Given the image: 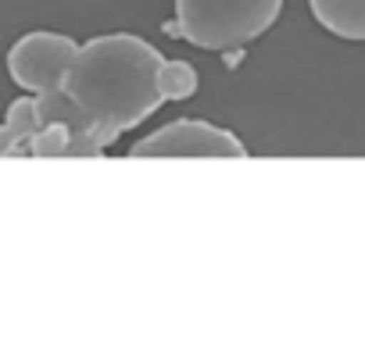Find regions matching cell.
I'll use <instances>...</instances> for the list:
<instances>
[{
	"label": "cell",
	"mask_w": 365,
	"mask_h": 357,
	"mask_svg": "<svg viewBox=\"0 0 365 357\" xmlns=\"http://www.w3.org/2000/svg\"><path fill=\"white\" fill-rule=\"evenodd\" d=\"M129 157H201V161H244L251 157L244 139L205 118H175L129 146Z\"/></svg>",
	"instance_id": "3"
},
{
	"label": "cell",
	"mask_w": 365,
	"mask_h": 357,
	"mask_svg": "<svg viewBox=\"0 0 365 357\" xmlns=\"http://www.w3.org/2000/svg\"><path fill=\"white\" fill-rule=\"evenodd\" d=\"M201 79H197V68L182 58H168L161 61L158 68V90H161V100H190L197 93Z\"/></svg>",
	"instance_id": "6"
},
{
	"label": "cell",
	"mask_w": 365,
	"mask_h": 357,
	"mask_svg": "<svg viewBox=\"0 0 365 357\" xmlns=\"http://www.w3.org/2000/svg\"><path fill=\"white\" fill-rule=\"evenodd\" d=\"M68 143H72V129L61 122H47L29 136V157H40V161L68 157Z\"/></svg>",
	"instance_id": "8"
},
{
	"label": "cell",
	"mask_w": 365,
	"mask_h": 357,
	"mask_svg": "<svg viewBox=\"0 0 365 357\" xmlns=\"http://www.w3.org/2000/svg\"><path fill=\"white\" fill-rule=\"evenodd\" d=\"M315 22L347 43H365V0H308Z\"/></svg>",
	"instance_id": "5"
},
{
	"label": "cell",
	"mask_w": 365,
	"mask_h": 357,
	"mask_svg": "<svg viewBox=\"0 0 365 357\" xmlns=\"http://www.w3.org/2000/svg\"><path fill=\"white\" fill-rule=\"evenodd\" d=\"M172 4L175 18L168 33L212 54L251 47L283 15V0H172Z\"/></svg>",
	"instance_id": "2"
},
{
	"label": "cell",
	"mask_w": 365,
	"mask_h": 357,
	"mask_svg": "<svg viewBox=\"0 0 365 357\" xmlns=\"http://www.w3.org/2000/svg\"><path fill=\"white\" fill-rule=\"evenodd\" d=\"M104 146L93 139L90 125L86 129H72V143H68V157H101Z\"/></svg>",
	"instance_id": "10"
},
{
	"label": "cell",
	"mask_w": 365,
	"mask_h": 357,
	"mask_svg": "<svg viewBox=\"0 0 365 357\" xmlns=\"http://www.w3.org/2000/svg\"><path fill=\"white\" fill-rule=\"evenodd\" d=\"M36 107H40V122H61L68 129H86V114L72 104V97L65 90H47V93H36Z\"/></svg>",
	"instance_id": "7"
},
{
	"label": "cell",
	"mask_w": 365,
	"mask_h": 357,
	"mask_svg": "<svg viewBox=\"0 0 365 357\" xmlns=\"http://www.w3.org/2000/svg\"><path fill=\"white\" fill-rule=\"evenodd\" d=\"M76 50H79V43L65 33H51V29L26 33L8 50V75L22 93L61 90Z\"/></svg>",
	"instance_id": "4"
},
{
	"label": "cell",
	"mask_w": 365,
	"mask_h": 357,
	"mask_svg": "<svg viewBox=\"0 0 365 357\" xmlns=\"http://www.w3.org/2000/svg\"><path fill=\"white\" fill-rule=\"evenodd\" d=\"M161 61L158 47L133 33H104L79 43L61 90L86 114L90 132L104 150L165 104L158 90Z\"/></svg>",
	"instance_id": "1"
},
{
	"label": "cell",
	"mask_w": 365,
	"mask_h": 357,
	"mask_svg": "<svg viewBox=\"0 0 365 357\" xmlns=\"http://www.w3.org/2000/svg\"><path fill=\"white\" fill-rule=\"evenodd\" d=\"M29 157V139H22L15 129H8L0 122V157Z\"/></svg>",
	"instance_id": "11"
},
{
	"label": "cell",
	"mask_w": 365,
	"mask_h": 357,
	"mask_svg": "<svg viewBox=\"0 0 365 357\" xmlns=\"http://www.w3.org/2000/svg\"><path fill=\"white\" fill-rule=\"evenodd\" d=\"M4 125L15 129L22 139H29V136L43 125V122H40V107H36V93H22L19 100H11L8 111H4Z\"/></svg>",
	"instance_id": "9"
}]
</instances>
